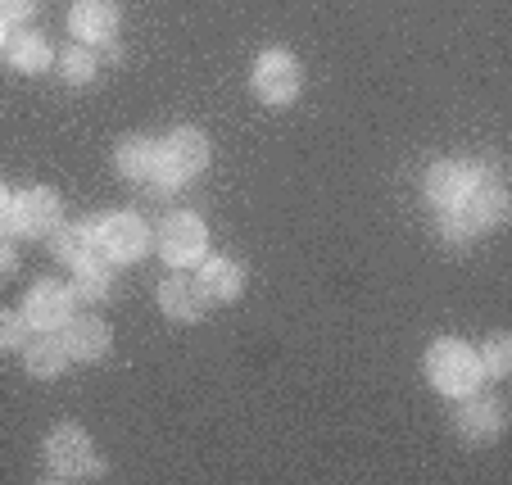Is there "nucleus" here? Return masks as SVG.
<instances>
[{"label":"nucleus","instance_id":"4","mask_svg":"<svg viewBox=\"0 0 512 485\" xmlns=\"http://www.w3.org/2000/svg\"><path fill=\"white\" fill-rule=\"evenodd\" d=\"M46 467L55 481H78V476H105V458L96 454V445H91V436L82 427H73V422H64V427H55L46 436Z\"/></svg>","mask_w":512,"mask_h":485},{"label":"nucleus","instance_id":"5","mask_svg":"<svg viewBox=\"0 0 512 485\" xmlns=\"http://www.w3.org/2000/svg\"><path fill=\"white\" fill-rule=\"evenodd\" d=\"M59 218H64L59 191H50V186H28V191L10 195V214H5L0 232L19 236V241H41V236H50L59 227Z\"/></svg>","mask_w":512,"mask_h":485},{"label":"nucleus","instance_id":"20","mask_svg":"<svg viewBox=\"0 0 512 485\" xmlns=\"http://www.w3.org/2000/svg\"><path fill=\"white\" fill-rule=\"evenodd\" d=\"M73 300H82V304H100V300H109L114 295V263L109 259H100V254H91V259H82L78 268H73Z\"/></svg>","mask_w":512,"mask_h":485},{"label":"nucleus","instance_id":"19","mask_svg":"<svg viewBox=\"0 0 512 485\" xmlns=\"http://www.w3.org/2000/svg\"><path fill=\"white\" fill-rule=\"evenodd\" d=\"M46 241H50V254H55L59 263L78 268L82 259L96 254V218H91V223H59Z\"/></svg>","mask_w":512,"mask_h":485},{"label":"nucleus","instance_id":"8","mask_svg":"<svg viewBox=\"0 0 512 485\" xmlns=\"http://www.w3.org/2000/svg\"><path fill=\"white\" fill-rule=\"evenodd\" d=\"M250 91L263 100V105H290V100L304 91V68L290 50H263L254 59L250 73Z\"/></svg>","mask_w":512,"mask_h":485},{"label":"nucleus","instance_id":"17","mask_svg":"<svg viewBox=\"0 0 512 485\" xmlns=\"http://www.w3.org/2000/svg\"><path fill=\"white\" fill-rule=\"evenodd\" d=\"M159 309H164V318H173V322H195L204 313V295H200V286L186 277V272H173V277H164L159 282Z\"/></svg>","mask_w":512,"mask_h":485},{"label":"nucleus","instance_id":"3","mask_svg":"<svg viewBox=\"0 0 512 485\" xmlns=\"http://www.w3.org/2000/svg\"><path fill=\"white\" fill-rule=\"evenodd\" d=\"M209 168V136L200 127H173V132L159 141V173L150 182V191L173 195L182 191L191 177H200Z\"/></svg>","mask_w":512,"mask_h":485},{"label":"nucleus","instance_id":"12","mask_svg":"<svg viewBox=\"0 0 512 485\" xmlns=\"http://www.w3.org/2000/svg\"><path fill=\"white\" fill-rule=\"evenodd\" d=\"M59 340H64L68 359L78 363H96L109 354V345H114V336H109V327L100 318H91V313H73V318L59 327Z\"/></svg>","mask_w":512,"mask_h":485},{"label":"nucleus","instance_id":"24","mask_svg":"<svg viewBox=\"0 0 512 485\" xmlns=\"http://www.w3.org/2000/svg\"><path fill=\"white\" fill-rule=\"evenodd\" d=\"M32 14H37L32 0H0V19H5V28H10V23H28Z\"/></svg>","mask_w":512,"mask_h":485},{"label":"nucleus","instance_id":"21","mask_svg":"<svg viewBox=\"0 0 512 485\" xmlns=\"http://www.w3.org/2000/svg\"><path fill=\"white\" fill-rule=\"evenodd\" d=\"M55 59H59V78H64L68 87H87V82L96 78V55H91V46H82V41L64 46Z\"/></svg>","mask_w":512,"mask_h":485},{"label":"nucleus","instance_id":"7","mask_svg":"<svg viewBox=\"0 0 512 485\" xmlns=\"http://www.w3.org/2000/svg\"><path fill=\"white\" fill-rule=\"evenodd\" d=\"M155 245H159V259H164L168 268L186 272V268H195V263L209 254V227H204L200 214H191V209H177V214L164 218Z\"/></svg>","mask_w":512,"mask_h":485},{"label":"nucleus","instance_id":"9","mask_svg":"<svg viewBox=\"0 0 512 485\" xmlns=\"http://www.w3.org/2000/svg\"><path fill=\"white\" fill-rule=\"evenodd\" d=\"M490 173H494V168H485V164H458V159L431 164V168H426V182H422L426 204H431L435 214H440V209H454V204H463V195L472 191L476 182H494Z\"/></svg>","mask_w":512,"mask_h":485},{"label":"nucleus","instance_id":"26","mask_svg":"<svg viewBox=\"0 0 512 485\" xmlns=\"http://www.w3.org/2000/svg\"><path fill=\"white\" fill-rule=\"evenodd\" d=\"M5 214H10V191H5V182H0V223H5Z\"/></svg>","mask_w":512,"mask_h":485},{"label":"nucleus","instance_id":"27","mask_svg":"<svg viewBox=\"0 0 512 485\" xmlns=\"http://www.w3.org/2000/svg\"><path fill=\"white\" fill-rule=\"evenodd\" d=\"M5 37H10V28H5V19H0V50H5Z\"/></svg>","mask_w":512,"mask_h":485},{"label":"nucleus","instance_id":"11","mask_svg":"<svg viewBox=\"0 0 512 485\" xmlns=\"http://www.w3.org/2000/svg\"><path fill=\"white\" fill-rule=\"evenodd\" d=\"M118 23H123L118 0H78V5L68 10V32H73V41H82V46H109V41L118 37Z\"/></svg>","mask_w":512,"mask_h":485},{"label":"nucleus","instance_id":"13","mask_svg":"<svg viewBox=\"0 0 512 485\" xmlns=\"http://www.w3.org/2000/svg\"><path fill=\"white\" fill-rule=\"evenodd\" d=\"M454 427L463 431V440L472 445H494L503 436V404L499 399H481V395H463L454 413Z\"/></svg>","mask_w":512,"mask_h":485},{"label":"nucleus","instance_id":"23","mask_svg":"<svg viewBox=\"0 0 512 485\" xmlns=\"http://www.w3.org/2000/svg\"><path fill=\"white\" fill-rule=\"evenodd\" d=\"M28 336H32V327H28V318H23L19 309H0V354L23 350Z\"/></svg>","mask_w":512,"mask_h":485},{"label":"nucleus","instance_id":"25","mask_svg":"<svg viewBox=\"0 0 512 485\" xmlns=\"http://www.w3.org/2000/svg\"><path fill=\"white\" fill-rule=\"evenodd\" d=\"M14 272H19V254H14L10 241H0V282H5V277H14Z\"/></svg>","mask_w":512,"mask_h":485},{"label":"nucleus","instance_id":"16","mask_svg":"<svg viewBox=\"0 0 512 485\" xmlns=\"http://www.w3.org/2000/svg\"><path fill=\"white\" fill-rule=\"evenodd\" d=\"M114 168L127 182L150 186L159 173V141H150V136H123L114 150Z\"/></svg>","mask_w":512,"mask_h":485},{"label":"nucleus","instance_id":"14","mask_svg":"<svg viewBox=\"0 0 512 485\" xmlns=\"http://www.w3.org/2000/svg\"><path fill=\"white\" fill-rule=\"evenodd\" d=\"M195 286H200V295L209 304H232V300H241V291H245V268L236 259H200L195 263Z\"/></svg>","mask_w":512,"mask_h":485},{"label":"nucleus","instance_id":"15","mask_svg":"<svg viewBox=\"0 0 512 485\" xmlns=\"http://www.w3.org/2000/svg\"><path fill=\"white\" fill-rule=\"evenodd\" d=\"M23 368H28V377L37 381H55L59 372L68 368V350H64V340H59V331H32L28 345H23Z\"/></svg>","mask_w":512,"mask_h":485},{"label":"nucleus","instance_id":"10","mask_svg":"<svg viewBox=\"0 0 512 485\" xmlns=\"http://www.w3.org/2000/svg\"><path fill=\"white\" fill-rule=\"evenodd\" d=\"M73 291L68 286H59V282H32L28 286V295H23V304H19V313L28 318V327L32 331H59L68 318H73Z\"/></svg>","mask_w":512,"mask_h":485},{"label":"nucleus","instance_id":"2","mask_svg":"<svg viewBox=\"0 0 512 485\" xmlns=\"http://www.w3.org/2000/svg\"><path fill=\"white\" fill-rule=\"evenodd\" d=\"M422 372H426V381H431V390H440V395H449V399L476 395L481 381H485L476 350L458 336L435 340L431 350H426V359H422Z\"/></svg>","mask_w":512,"mask_h":485},{"label":"nucleus","instance_id":"6","mask_svg":"<svg viewBox=\"0 0 512 485\" xmlns=\"http://www.w3.org/2000/svg\"><path fill=\"white\" fill-rule=\"evenodd\" d=\"M96 254L109 259L114 268L136 263L150 254V223L132 209H118V214H100L96 218Z\"/></svg>","mask_w":512,"mask_h":485},{"label":"nucleus","instance_id":"22","mask_svg":"<svg viewBox=\"0 0 512 485\" xmlns=\"http://www.w3.org/2000/svg\"><path fill=\"white\" fill-rule=\"evenodd\" d=\"M476 359H481V377L485 381L508 377V368H512V340L508 336H490L481 350H476Z\"/></svg>","mask_w":512,"mask_h":485},{"label":"nucleus","instance_id":"18","mask_svg":"<svg viewBox=\"0 0 512 485\" xmlns=\"http://www.w3.org/2000/svg\"><path fill=\"white\" fill-rule=\"evenodd\" d=\"M5 59H10L14 73H46L55 50H50V41L37 28H19L5 37Z\"/></svg>","mask_w":512,"mask_h":485},{"label":"nucleus","instance_id":"1","mask_svg":"<svg viewBox=\"0 0 512 485\" xmlns=\"http://www.w3.org/2000/svg\"><path fill=\"white\" fill-rule=\"evenodd\" d=\"M508 218V195H503L499 182H476L472 191L463 195V204L454 209H440V236L454 245H467L476 236L494 232V227Z\"/></svg>","mask_w":512,"mask_h":485}]
</instances>
